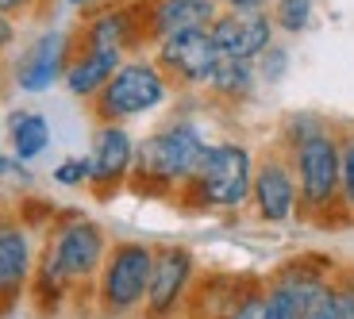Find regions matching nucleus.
I'll list each match as a JSON object with an SVG mask.
<instances>
[{
  "label": "nucleus",
  "mask_w": 354,
  "mask_h": 319,
  "mask_svg": "<svg viewBox=\"0 0 354 319\" xmlns=\"http://www.w3.org/2000/svg\"><path fill=\"white\" fill-rule=\"evenodd\" d=\"M4 173H16V162L12 158H0V177H4Z\"/></svg>",
  "instance_id": "nucleus-28"
},
{
  "label": "nucleus",
  "mask_w": 354,
  "mask_h": 319,
  "mask_svg": "<svg viewBox=\"0 0 354 319\" xmlns=\"http://www.w3.org/2000/svg\"><path fill=\"white\" fill-rule=\"evenodd\" d=\"M85 162H88V188L100 200H108L112 193L127 188V177H131L135 166V139L127 135L124 124H97Z\"/></svg>",
  "instance_id": "nucleus-11"
},
{
  "label": "nucleus",
  "mask_w": 354,
  "mask_h": 319,
  "mask_svg": "<svg viewBox=\"0 0 354 319\" xmlns=\"http://www.w3.org/2000/svg\"><path fill=\"white\" fill-rule=\"evenodd\" d=\"M216 50L223 58H250L258 62L270 46H274V19L270 12H235V8H220L216 19L208 23Z\"/></svg>",
  "instance_id": "nucleus-12"
},
{
  "label": "nucleus",
  "mask_w": 354,
  "mask_h": 319,
  "mask_svg": "<svg viewBox=\"0 0 354 319\" xmlns=\"http://www.w3.org/2000/svg\"><path fill=\"white\" fill-rule=\"evenodd\" d=\"M154 62L174 89H201L220 62V50H216L208 27H193V31H177V35L154 43Z\"/></svg>",
  "instance_id": "nucleus-10"
},
{
  "label": "nucleus",
  "mask_w": 354,
  "mask_h": 319,
  "mask_svg": "<svg viewBox=\"0 0 354 319\" xmlns=\"http://www.w3.org/2000/svg\"><path fill=\"white\" fill-rule=\"evenodd\" d=\"M8 135H12V151L19 162H31L50 146V124L39 112H12L8 115Z\"/></svg>",
  "instance_id": "nucleus-19"
},
{
  "label": "nucleus",
  "mask_w": 354,
  "mask_h": 319,
  "mask_svg": "<svg viewBox=\"0 0 354 319\" xmlns=\"http://www.w3.org/2000/svg\"><path fill=\"white\" fill-rule=\"evenodd\" d=\"M54 181H58L62 188H81V185H88V162H85V158L62 162V166L54 169Z\"/></svg>",
  "instance_id": "nucleus-24"
},
{
  "label": "nucleus",
  "mask_w": 354,
  "mask_h": 319,
  "mask_svg": "<svg viewBox=\"0 0 354 319\" xmlns=\"http://www.w3.org/2000/svg\"><path fill=\"white\" fill-rule=\"evenodd\" d=\"M66 4H73V8H93V4H100V0H66Z\"/></svg>",
  "instance_id": "nucleus-29"
},
{
  "label": "nucleus",
  "mask_w": 354,
  "mask_h": 319,
  "mask_svg": "<svg viewBox=\"0 0 354 319\" xmlns=\"http://www.w3.org/2000/svg\"><path fill=\"white\" fill-rule=\"evenodd\" d=\"M39 262L35 227H27L19 212L0 208V316H8L31 289Z\"/></svg>",
  "instance_id": "nucleus-9"
},
{
  "label": "nucleus",
  "mask_w": 354,
  "mask_h": 319,
  "mask_svg": "<svg viewBox=\"0 0 354 319\" xmlns=\"http://www.w3.org/2000/svg\"><path fill=\"white\" fill-rule=\"evenodd\" d=\"M254 277H235V273H196L193 289L185 296L181 319H227L231 308L239 304Z\"/></svg>",
  "instance_id": "nucleus-14"
},
{
  "label": "nucleus",
  "mask_w": 354,
  "mask_h": 319,
  "mask_svg": "<svg viewBox=\"0 0 354 319\" xmlns=\"http://www.w3.org/2000/svg\"><path fill=\"white\" fill-rule=\"evenodd\" d=\"M174 93L169 77L158 70L154 58H124V66L108 77V85L97 93L88 104V115L97 119V124H127V119H139V115L154 112L162 108Z\"/></svg>",
  "instance_id": "nucleus-5"
},
{
  "label": "nucleus",
  "mask_w": 354,
  "mask_h": 319,
  "mask_svg": "<svg viewBox=\"0 0 354 319\" xmlns=\"http://www.w3.org/2000/svg\"><path fill=\"white\" fill-rule=\"evenodd\" d=\"M343 208L354 223V131H343Z\"/></svg>",
  "instance_id": "nucleus-23"
},
{
  "label": "nucleus",
  "mask_w": 354,
  "mask_h": 319,
  "mask_svg": "<svg viewBox=\"0 0 354 319\" xmlns=\"http://www.w3.org/2000/svg\"><path fill=\"white\" fill-rule=\"evenodd\" d=\"M301 319H354V266H339L308 304H304Z\"/></svg>",
  "instance_id": "nucleus-18"
},
{
  "label": "nucleus",
  "mask_w": 354,
  "mask_h": 319,
  "mask_svg": "<svg viewBox=\"0 0 354 319\" xmlns=\"http://www.w3.org/2000/svg\"><path fill=\"white\" fill-rule=\"evenodd\" d=\"M250 181H254V154L235 139L208 142L196 173L181 185L174 204L185 212H239L250 204Z\"/></svg>",
  "instance_id": "nucleus-4"
},
{
  "label": "nucleus",
  "mask_w": 354,
  "mask_h": 319,
  "mask_svg": "<svg viewBox=\"0 0 354 319\" xmlns=\"http://www.w3.org/2000/svg\"><path fill=\"white\" fill-rule=\"evenodd\" d=\"M151 266H154V246L135 242V239L112 242L104 266H100V273H97L93 308L108 319L142 316L147 284H151Z\"/></svg>",
  "instance_id": "nucleus-6"
},
{
  "label": "nucleus",
  "mask_w": 354,
  "mask_h": 319,
  "mask_svg": "<svg viewBox=\"0 0 354 319\" xmlns=\"http://www.w3.org/2000/svg\"><path fill=\"white\" fill-rule=\"evenodd\" d=\"M208 142L196 124H166L142 142H135V166L127 188L142 196H162L174 200L189 177L196 173Z\"/></svg>",
  "instance_id": "nucleus-3"
},
{
  "label": "nucleus",
  "mask_w": 354,
  "mask_h": 319,
  "mask_svg": "<svg viewBox=\"0 0 354 319\" xmlns=\"http://www.w3.org/2000/svg\"><path fill=\"white\" fill-rule=\"evenodd\" d=\"M212 4H220V0H212Z\"/></svg>",
  "instance_id": "nucleus-30"
},
{
  "label": "nucleus",
  "mask_w": 354,
  "mask_h": 319,
  "mask_svg": "<svg viewBox=\"0 0 354 319\" xmlns=\"http://www.w3.org/2000/svg\"><path fill=\"white\" fill-rule=\"evenodd\" d=\"M227 319H266V277H254V284L239 296Z\"/></svg>",
  "instance_id": "nucleus-22"
},
{
  "label": "nucleus",
  "mask_w": 354,
  "mask_h": 319,
  "mask_svg": "<svg viewBox=\"0 0 354 319\" xmlns=\"http://www.w3.org/2000/svg\"><path fill=\"white\" fill-rule=\"evenodd\" d=\"M31 8V0H0V12L4 16H19V12Z\"/></svg>",
  "instance_id": "nucleus-27"
},
{
  "label": "nucleus",
  "mask_w": 354,
  "mask_h": 319,
  "mask_svg": "<svg viewBox=\"0 0 354 319\" xmlns=\"http://www.w3.org/2000/svg\"><path fill=\"white\" fill-rule=\"evenodd\" d=\"M70 50H73V35H66V31H46V35H39L35 43L19 54L16 85L24 93H46L58 77H66Z\"/></svg>",
  "instance_id": "nucleus-13"
},
{
  "label": "nucleus",
  "mask_w": 354,
  "mask_h": 319,
  "mask_svg": "<svg viewBox=\"0 0 354 319\" xmlns=\"http://www.w3.org/2000/svg\"><path fill=\"white\" fill-rule=\"evenodd\" d=\"M223 8H235V12H266L274 0H220Z\"/></svg>",
  "instance_id": "nucleus-26"
},
{
  "label": "nucleus",
  "mask_w": 354,
  "mask_h": 319,
  "mask_svg": "<svg viewBox=\"0 0 354 319\" xmlns=\"http://www.w3.org/2000/svg\"><path fill=\"white\" fill-rule=\"evenodd\" d=\"M127 54L120 50H104V46H81L73 43L70 50V66H66V89L73 93V97L81 100H93L100 89L108 85V77H112L120 66H124Z\"/></svg>",
  "instance_id": "nucleus-15"
},
{
  "label": "nucleus",
  "mask_w": 354,
  "mask_h": 319,
  "mask_svg": "<svg viewBox=\"0 0 354 319\" xmlns=\"http://www.w3.org/2000/svg\"><path fill=\"white\" fill-rule=\"evenodd\" d=\"M12 43H16V16L0 12V50H8Z\"/></svg>",
  "instance_id": "nucleus-25"
},
{
  "label": "nucleus",
  "mask_w": 354,
  "mask_h": 319,
  "mask_svg": "<svg viewBox=\"0 0 354 319\" xmlns=\"http://www.w3.org/2000/svg\"><path fill=\"white\" fill-rule=\"evenodd\" d=\"M108 246L112 242L97 220L81 212L54 215L46 223L35 277L27 289L39 316H58L66 308H93V289H97V273L108 258Z\"/></svg>",
  "instance_id": "nucleus-1"
},
{
  "label": "nucleus",
  "mask_w": 354,
  "mask_h": 319,
  "mask_svg": "<svg viewBox=\"0 0 354 319\" xmlns=\"http://www.w3.org/2000/svg\"><path fill=\"white\" fill-rule=\"evenodd\" d=\"M250 208L262 223L281 227V223L301 220V196H297V177L285 146H266L254 158V181H250Z\"/></svg>",
  "instance_id": "nucleus-7"
},
{
  "label": "nucleus",
  "mask_w": 354,
  "mask_h": 319,
  "mask_svg": "<svg viewBox=\"0 0 354 319\" xmlns=\"http://www.w3.org/2000/svg\"><path fill=\"white\" fill-rule=\"evenodd\" d=\"M220 12L212 0H151V43L177 35V31H193L208 27Z\"/></svg>",
  "instance_id": "nucleus-16"
},
{
  "label": "nucleus",
  "mask_w": 354,
  "mask_h": 319,
  "mask_svg": "<svg viewBox=\"0 0 354 319\" xmlns=\"http://www.w3.org/2000/svg\"><path fill=\"white\" fill-rule=\"evenodd\" d=\"M304 316V304L297 296H289L285 289L266 281V319H301Z\"/></svg>",
  "instance_id": "nucleus-21"
},
{
  "label": "nucleus",
  "mask_w": 354,
  "mask_h": 319,
  "mask_svg": "<svg viewBox=\"0 0 354 319\" xmlns=\"http://www.w3.org/2000/svg\"><path fill=\"white\" fill-rule=\"evenodd\" d=\"M281 146L292 162L301 220L316 227H351L343 208V131L316 115H292L281 131Z\"/></svg>",
  "instance_id": "nucleus-2"
},
{
  "label": "nucleus",
  "mask_w": 354,
  "mask_h": 319,
  "mask_svg": "<svg viewBox=\"0 0 354 319\" xmlns=\"http://www.w3.org/2000/svg\"><path fill=\"white\" fill-rule=\"evenodd\" d=\"M270 19H274L277 31H304L312 23V0H274V8H270Z\"/></svg>",
  "instance_id": "nucleus-20"
},
{
  "label": "nucleus",
  "mask_w": 354,
  "mask_h": 319,
  "mask_svg": "<svg viewBox=\"0 0 354 319\" xmlns=\"http://www.w3.org/2000/svg\"><path fill=\"white\" fill-rule=\"evenodd\" d=\"M254 81H258V70L250 58H223L220 54V62L208 73L204 89L212 93L216 100H223V104H243L254 93Z\"/></svg>",
  "instance_id": "nucleus-17"
},
{
  "label": "nucleus",
  "mask_w": 354,
  "mask_h": 319,
  "mask_svg": "<svg viewBox=\"0 0 354 319\" xmlns=\"http://www.w3.org/2000/svg\"><path fill=\"white\" fill-rule=\"evenodd\" d=\"M196 273H201V266H196V254L189 246H181V242L154 246L142 319H181V308H185V296L193 289Z\"/></svg>",
  "instance_id": "nucleus-8"
}]
</instances>
